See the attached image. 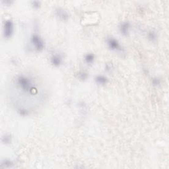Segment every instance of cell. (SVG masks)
<instances>
[{
  "instance_id": "obj_15",
  "label": "cell",
  "mask_w": 169,
  "mask_h": 169,
  "mask_svg": "<svg viewBox=\"0 0 169 169\" xmlns=\"http://www.w3.org/2000/svg\"><path fill=\"white\" fill-rule=\"evenodd\" d=\"M41 2L40 1H32L31 2V6L35 10H38L41 7Z\"/></svg>"
},
{
  "instance_id": "obj_3",
  "label": "cell",
  "mask_w": 169,
  "mask_h": 169,
  "mask_svg": "<svg viewBox=\"0 0 169 169\" xmlns=\"http://www.w3.org/2000/svg\"><path fill=\"white\" fill-rule=\"evenodd\" d=\"M15 31V24L11 19H6L3 23V36L6 40L12 38Z\"/></svg>"
},
{
  "instance_id": "obj_10",
  "label": "cell",
  "mask_w": 169,
  "mask_h": 169,
  "mask_svg": "<svg viewBox=\"0 0 169 169\" xmlns=\"http://www.w3.org/2000/svg\"><path fill=\"white\" fill-rule=\"evenodd\" d=\"M12 140H13V138H12L11 134L9 133L4 134L1 138V141L3 145H8L12 143Z\"/></svg>"
},
{
  "instance_id": "obj_11",
  "label": "cell",
  "mask_w": 169,
  "mask_h": 169,
  "mask_svg": "<svg viewBox=\"0 0 169 169\" xmlns=\"http://www.w3.org/2000/svg\"><path fill=\"white\" fill-rule=\"evenodd\" d=\"M147 37L150 42H155L158 39V35L155 31L150 30L147 32Z\"/></svg>"
},
{
  "instance_id": "obj_17",
  "label": "cell",
  "mask_w": 169,
  "mask_h": 169,
  "mask_svg": "<svg viewBox=\"0 0 169 169\" xmlns=\"http://www.w3.org/2000/svg\"><path fill=\"white\" fill-rule=\"evenodd\" d=\"M151 83L152 85L154 86H159L160 83H161V81H160V79L158 77H153L151 79Z\"/></svg>"
},
{
  "instance_id": "obj_12",
  "label": "cell",
  "mask_w": 169,
  "mask_h": 169,
  "mask_svg": "<svg viewBox=\"0 0 169 169\" xmlns=\"http://www.w3.org/2000/svg\"><path fill=\"white\" fill-rule=\"evenodd\" d=\"M13 165H14V163L13 160L8 159H5L2 160L0 167L2 168H12L13 167Z\"/></svg>"
},
{
  "instance_id": "obj_16",
  "label": "cell",
  "mask_w": 169,
  "mask_h": 169,
  "mask_svg": "<svg viewBox=\"0 0 169 169\" xmlns=\"http://www.w3.org/2000/svg\"><path fill=\"white\" fill-rule=\"evenodd\" d=\"M114 67H113V64L112 63H106L105 65V71L106 72L110 73L113 70Z\"/></svg>"
},
{
  "instance_id": "obj_13",
  "label": "cell",
  "mask_w": 169,
  "mask_h": 169,
  "mask_svg": "<svg viewBox=\"0 0 169 169\" xmlns=\"http://www.w3.org/2000/svg\"><path fill=\"white\" fill-rule=\"evenodd\" d=\"M17 112L19 116L23 117H26L29 115L30 111L27 108H24V107H20V108H19L17 110Z\"/></svg>"
},
{
  "instance_id": "obj_9",
  "label": "cell",
  "mask_w": 169,
  "mask_h": 169,
  "mask_svg": "<svg viewBox=\"0 0 169 169\" xmlns=\"http://www.w3.org/2000/svg\"><path fill=\"white\" fill-rule=\"evenodd\" d=\"M84 61L86 65H92L96 59V56L93 53H87L84 56Z\"/></svg>"
},
{
  "instance_id": "obj_4",
  "label": "cell",
  "mask_w": 169,
  "mask_h": 169,
  "mask_svg": "<svg viewBox=\"0 0 169 169\" xmlns=\"http://www.w3.org/2000/svg\"><path fill=\"white\" fill-rule=\"evenodd\" d=\"M106 43L110 50L115 52H123V48L119 41L114 37L110 36L106 39Z\"/></svg>"
},
{
  "instance_id": "obj_5",
  "label": "cell",
  "mask_w": 169,
  "mask_h": 169,
  "mask_svg": "<svg viewBox=\"0 0 169 169\" xmlns=\"http://www.w3.org/2000/svg\"><path fill=\"white\" fill-rule=\"evenodd\" d=\"M54 15L57 19L62 22H66L69 19V15L68 12L61 7L55 8Z\"/></svg>"
},
{
  "instance_id": "obj_1",
  "label": "cell",
  "mask_w": 169,
  "mask_h": 169,
  "mask_svg": "<svg viewBox=\"0 0 169 169\" xmlns=\"http://www.w3.org/2000/svg\"><path fill=\"white\" fill-rule=\"evenodd\" d=\"M16 84L18 88L24 93L35 94L37 93L34 81L27 75H19L16 78Z\"/></svg>"
},
{
  "instance_id": "obj_6",
  "label": "cell",
  "mask_w": 169,
  "mask_h": 169,
  "mask_svg": "<svg viewBox=\"0 0 169 169\" xmlns=\"http://www.w3.org/2000/svg\"><path fill=\"white\" fill-rule=\"evenodd\" d=\"M50 64L53 67L59 68L63 64V56L59 53H52L50 57Z\"/></svg>"
},
{
  "instance_id": "obj_14",
  "label": "cell",
  "mask_w": 169,
  "mask_h": 169,
  "mask_svg": "<svg viewBox=\"0 0 169 169\" xmlns=\"http://www.w3.org/2000/svg\"><path fill=\"white\" fill-rule=\"evenodd\" d=\"M77 77L80 81H85L89 78V73L85 71H80L77 74Z\"/></svg>"
},
{
  "instance_id": "obj_2",
  "label": "cell",
  "mask_w": 169,
  "mask_h": 169,
  "mask_svg": "<svg viewBox=\"0 0 169 169\" xmlns=\"http://www.w3.org/2000/svg\"><path fill=\"white\" fill-rule=\"evenodd\" d=\"M30 43L31 44L32 48L38 52L43 51L46 47V43H45L42 37L36 32H34L31 35L30 38Z\"/></svg>"
},
{
  "instance_id": "obj_7",
  "label": "cell",
  "mask_w": 169,
  "mask_h": 169,
  "mask_svg": "<svg viewBox=\"0 0 169 169\" xmlns=\"http://www.w3.org/2000/svg\"><path fill=\"white\" fill-rule=\"evenodd\" d=\"M131 24L129 21H122L119 24L118 31L121 35L123 36H127L130 34Z\"/></svg>"
},
{
  "instance_id": "obj_8",
  "label": "cell",
  "mask_w": 169,
  "mask_h": 169,
  "mask_svg": "<svg viewBox=\"0 0 169 169\" xmlns=\"http://www.w3.org/2000/svg\"><path fill=\"white\" fill-rule=\"evenodd\" d=\"M94 82L97 85L105 86L108 83V79L104 75H97L94 77Z\"/></svg>"
}]
</instances>
